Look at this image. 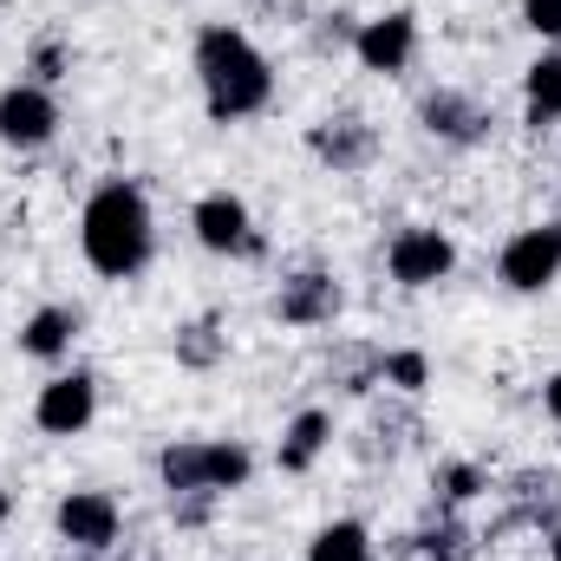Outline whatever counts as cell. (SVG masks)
Here are the masks:
<instances>
[{
	"label": "cell",
	"instance_id": "15",
	"mask_svg": "<svg viewBox=\"0 0 561 561\" xmlns=\"http://www.w3.org/2000/svg\"><path fill=\"white\" fill-rule=\"evenodd\" d=\"M72 333H79V313H72V307H39V313L20 327V353H33V359H59V353L72 346Z\"/></svg>",
	"mask_w": 561,
	"mask_h": 561
},
{
	"label": "cell",
	"instance_id": "20",
	"mask_svg": "<svg viewBox=\"0 0 561 561\" xmlns=\"http://www.w3.org/2000/svg\"><path fill=\"white\" fill-rule=\"evenodd\" d=\"M412 561H463V529L457 523H444V529H424Z\"/></svg>",
	"mask_w": 561,
	"mask_h": 561
},
{
	"label": "cell",
	"instance_id": "6",
	"mask_svg": "<svg viewBox=\"0 0 561 561\" xmlns=\"http://www.w3.org/2000/svg\"><path fill=\"white\" fill-rule=\"evenodd\" d=\"M190 229H196V242H203L209 255H255V249H262V242H255V222H249V203L229 196V190L203 196V203L190 209Z\"/></svg>",
	"mask_w": 561,
	"mask_h": 561
},
{
	"label": "cell",
	"instance_id": "12",
	"mask_svg": "<svg viewBox=\"0 0 561 561\" xmlns=\"http://www.w3.org/2000/svg\"><path fill=\"white\" fill-rule=\"evenodd\" d=\"M483 105L477 99H463V92H431L424 99V131L431 138H450V144H477L483 138Z\"/></svg>",
	"mask_w": 561,
	"mask_h": 561
},
{
	"label": "cell",
	"instance_id": "1",
	"mask_svg": "<svg viewBox=\"0 0 561 561\" xmlns=\"http://www.w3.org/2000/svg\"><path fill=\"white\" fill-rule=\"evenodd\" d=\"M196 79H203V99H209V118H216V125L255 118V112L275 99L268 59H262L255 39L236 33V26H203V33H196Z\"/></svg>",
	"mask_w": 561,
	"mask_h": 561
},
{
	"label": "cell",
	"instance_id": "8",
	"mask_svg": "<svg viewBox=\"0 0 561 561\" xmlns=\"http://www.w3.org/2000/svg\"><path fill=\"white\" fill-rule=\"evenodd\" d=\"M59 131V105H53V92L46 85H7L0 92V144H13V150H39V144Z\"/></svg>",
	"mask_w": 561,
	"mask_h": 561
},
{
	"label": "cell",
	"instance_id": "11",
	"mask_svg": "<svg viewBox=\"0 0 561 561\" xmlns=\"http://www.w3.org/2000/svg\"><path fill=\"white\" fill-rule=\"evenodd\" d=\"M280 320L287 327H327L333 313H340V287L333 275H320V268H307V275H287L280 280Z\"/></svg>",
	"mask_w": 561,
	"mask_h": 561
},
{
	"label": "cell",
	"instance_id": "24",
	"mask_svg": "<svg viewBox=\"0 0 561 561\" xmlns=\"http://www.w3.org/2000/svg\"><path fill=\"white\" fill-rule=\"evenodd\" d=\"M542 405H549V419L561 424V373H556V379H549V386H542Z\"/></svg>",
	"mask_w": 561,
	"mask_h": 561
},
{
	"label": "cell",
	"instance_id": "21",
	"mask_svg": "<svg viewBox=\"0 0 561 561\" xmlns=\"http://www.w3.org/2000/svg\"><path fill=\"white\" fill-rule=\"evenodd\" d=\"M437 490H444V503L457 510V503H470V496L483 490V470H477V463H444V470H437Z\"/></svg>",
	"mask_w": 561,
	"mask_h": 561
},
{
	"label": "cell",
	"instance_id": "2",
	"mask_svg": "<svg viewBox=\"0 0 561 561\" xmlns=\"http://www.w3.org/2000/svg\"><path fill=\"white\" fill-rule=\"evenodd\" d=\"M150 203H144L138 183H99L92 190V203H85V216H79V249H85V262L99 268L105 280H131L150 262Z\"/></svg>",
	"mask_w": 561,
	"mask_h": 561
},
{
	"label": "cell",
	"instance_id": "26",
	"mask_svg": "<svg viewBox=\"0 0 561 561\" xmlns=\"http://www.w3.org/2000/svg\"><path fill=\"white\" fill-rule=\"evenodd\" d=\"M7 510H13V503H7V490H0V523H7Z\"/></svg>",
	"mask_w": 561,
	"mask_h": 561
},
{
	"label": "cell",
	"instance_id": "9",
	"mask_svg": "<svg viewBox=\"0 0 561 561\" xmlns=\"http://www.w3.org/2000/svg\"><path fill=\"white\" fill-rule=\"evenodd\" d=\"M53 523H59V536L72 542V549H112L118 542V503L105 496V490H72V496H59V510H53Z\"/></svg>",
	"mask_w": 561,
	"mask_h": 561
},
{
	"label": "cell",
	"instance_id": "25",
	"mask_svg": "<svg viewBox=\"0 0 561 561\" xmlns=\"http://www.w3.org/2000/svg\"><path fill=\"white\" fill-rule=\"evenodd\" d=\"M549 556H556V561H561V529H556V536H549Z\"/></svg>",
	"mask_w": 561,
	"mask_h": 561
},
{
	"label": "cell",
	"instance_id": "18",
	"mask_svg": "<svg viewBox=\"0 0 561 561\" xmlns=\"http://www.w3.org/2000/svg\"><path fill=\"white\" fill-rule=\"evenodd\" d=\"M176 359H183V366H216V359H222V333H216V320L183 327V333H176Z\"/></svg>",
	"mask_w": 561,
	"mask_h": 561
},
{
	"label": "cell",
	"instance_id": "13",
	"mask_svg": "<svg viewBox=\"0 0 561 561\" xmlns=\"http://www.w3.org/2000/svg\"><path fill=\"white\" fill-rule=\"evenodd\" d=\"M373 125H359V118H327V125H313V157H327L333 170H359L366 157H373Z\"/></svg>",
	"mask_w": 561,
	"mask_h": 561
},
{
	"label": "cell",
	"instance_id": "16",
	"mask_svg": "<svg viewBox=\"0 0 561 561\" xmlns=\"http://www.w3.org/2000/svg\"><path fill=\"white\" fill-rule=\"evenodd\" d=\"M523 99H529V118H536V125L561 118V53H542V59L523 72Z\"/></svg>",
	"mask_w": 561,
	"mask_h": 561
},
{
	"label": "cell",
	"instance_id": "7",
	"mask_svg": "<svg viewBox=\"0 0 561 561\" xmlns=\"http://www.w3.org/2000/svg\"><path fill=\"white\" fill-rule=\"evenodd\" d=\"M386 262H392V280L399 287H437V280L457 268V249H450L444 229H399L392 249H386Z\"/></svg>",
	"mask_w": 561,
	"mask_h": 561
},
{
	"label": "cell",
	"instance_id": "14",
	"mask_svg": "<svg viewBox=\"0 0 561 561\" xmlns=\"http://www.w3.org/2000/svg\"><path fill=\"white\" fill-rule=\"evenodd\" d=\"M327 444H333V419H327V412H300V419L280 431L275 457H280V470H294V477H300V470H313V457H320Z\"/></svg>",
	"mask_w": 561,
	"mask_h": 561
},
{
	"label": "cell",
	"instance_id": "10",
	"mask_svg": "<svg viewBox=\"0 0 561 561\" xmlns=\"http://www.w3.org/2000/svg\"><path fill=\"white\" fill-rule=\"evenodd\" d=\"M353 53L366 72H405L412 53H419V20L412 13H379L353 33Z\"/></svg>",
	"mask_w": 561,
	"mask_h": 561
},
{
	"label": "cell",
	"instance_id": "22",
	"mask_svg": "<svg viewBox=\"0 0 561 561\" xmlns=\"http://www.w3.org/2000/svg\"><path fill=\"white\" fill-rule=\"evenodd\" d=\"M523 20H529L542 39H561V0H523Z\"/></svg>",
	"mask_w": 561,
	"mask_h": 561
},
{
	"label": "cell",
	"instance_id": "19",
	"mask_svg": "<svg viewBox=\"0 0 561 561\" xmlns=\"http://www.w3.org/2000/svg\"><path fill=\"white\" fill-rule=\"evenodd\" d=\"M379 379L399 386V392H424L431 366H424V353H386V359H379Z\"/></svg>",
	"mask_w": 561,
	"mask_h": 561
},
{
	"label": "cell",
	"instance_id": "23",
	"mask_svg": "<svg viewBox=\"0 0 561 561\" xmlns=\"http://www.w3.org/2000/svg\"><path fill=\"white\" fill-rule=\"evenodd\" d=\"M53 79H66V53L59 46H39L33 53V85H53Z\"/></svg>",
	"mask_w": 561,
	"mask_h": 561
},
{
	"label": "cell",
	"instance_id": "17",
	"mask_svg": "<svg viewBox=\"0 0 561 561\" xmlns=\"http://www.w3.org/2000/svg\"><path fill=\"white\" fill-rule=\"evenodd\" d=\"M307 561H373L366 523H327V529L307 542Z\"/></svg>",
	"mask_w": 561,
	"mask_h": 561
},
{
	"label": "cell",
	"instance_id": "3",
	"mask_svg": "<svg viewBox=\"0 0 561 561\" xmlns=\"http://www.w3.org/2000/svg\"><path fill=\"white\" fill-rule=\"evenodd\" d=\"M157 470H163V490L183 503V496H229V490H242L255 457L242 444H229V437H216V444L190 437V444H170L157 457Z\"/></svg>",
	"mask_w": 561,
	"mask_h": 561
},
{
	"label": "cell",
	"instance_id": "5",
	"mask_svg": "<svg viewBox=\"0 0 561 561\" xmlns=\"http://www.w3.org/2000/svg\"><path fill=\"white\" fill-rule=\"evenodd\" d=\"M99 412V379L92 373H59V379H46L39 386V399H33V424L46 431V437H79L85 424Z\"/></svg>",
	"mask_w": 561,
	"mask_h": 561
},
{
	"label": "cell",
	"instance_id": "4",
	"mask_svg": "<svg viewBox=\"0 0 561 561\" xmlns=\"http://www.w3.org/2000/svg\"><path fill=\"white\" fill-rule=\"evenodd\" d=\"M496 275H503L510 294H542V287H556V275H561V222H536V229L510 236Z\"/></svg>",
	"mask_w": 561,
	"mask_h": 561
}]
</instances>
